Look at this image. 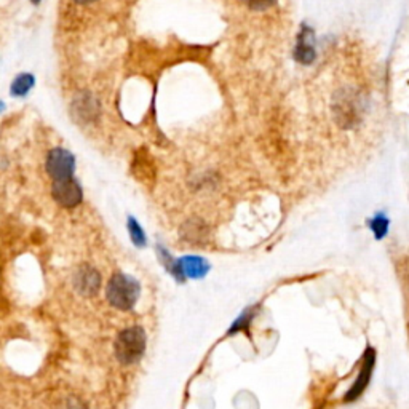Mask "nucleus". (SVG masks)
I'll list each match as a JSON object with an SVG mask.
<instances>
[{"mask_svg": "<svg viewBox=\"0 0 409 409\" xmlns=\"http://www.w3.org/2000/svg\"><path fill=\"white\" fill-rule=\"evenodd\" d=\"M141 288L133 277L117 274L107 285V300L118 310H130L138 303Z\"/></svg>", "mask_w": 409, "mask_h": 409, "instance_id": "f257e3e1", "label": "nucleus"}, {"mask_svg": "<svg viewBox=\"0 0 409 409\" xmlns=\"http://www.w3.org/2000/svg\"><path fill=\"white\" fill-rule=\"evenodd\" d=\"M146 350V333L141 326L123 329L116 339V355L122 365H133Z\"/></svg>", "mask_w": 409, "mask_h": 409, "instance_id": "f03ea898", "label": "nucleus"}, {"mask_svg": "<svg viewBox=\"0 0 409 409\" xmlns=\"http://www.w3.org/2000/svg\"><path fill=\"white\" fill-rule=\"evenodd\" d=\"M74 169H76V158L69 151L56 147L48 153L47 158V172L50 178L55 181H66L74 178Z\"/></svg>", "mask_w": 409, "mask_h": 409, "instance_id": "7ed1b4c3", "label": "nucleus"}, {"mask_svg": "<svg viewBox=\"0 0 409 409\" xmlns=\"http://www.w3.org/2000/svg\"><path fill=\"white\" fill-rule=\"evenodd\" d=\"M51 194H53L55 200L64 208H74L82 202V189L74 178L55 181L53 187H51Z\"/></svg>", "mask_w": 409, "mask_h": 409, "instance_id": "20e7f679", "label": "nucleus"}, {"mask_svg": "<svg viewBox=\"0 0 409 409\" xmlns=\"http://www.w3.org/2000/svg\"><path fill=\"white\" fill-rule=\"evenodd\" d=\"M374 363H376V352H374L373 349H368L365 352V356H363V365H361L360 373H358L355 384L352 385V389L347 391V395H345V401L356 400L358 396L363 394V390L368 387L369 380H371Z\"/></svg>", "mask_w": 409, "mask_h": 409, "instance_id": "39448f33", "label": "nucleus"}, {"mask_svg": "<svg viewBox=\"0 0 409 409\" xmlns=\"http://www.w3.org/2000/svg\"><path fill=\"white\" fill-rule=\"evenodd\" d=\"M317 58L315 51V34L310 27L304 26L298 34L296 48H294V60L300 64H312Z\"/></svg>", "mask_w": 409, "mask_h": 409, "instance_id": "423d86ee", "label": "nucleus"}, {"mask_svg": "<svg viewBox=\"0 0 409 409\" xmlns=\"http://www.w3.org/2000/svg\"><path fill=\"white\" fill-rule=\"evenodd\" d=\"M76 286L83 296H93L101 286V277L92 265H82L76 274Z\"/></svg>", "mask_w": 409, "mask_h": 409, "instance_id": "0eeeda50", "label": "nucleus"}, {"mask_svg": "<svg viewBox=\"0 0 409 409\" xmlns=\"http://www.w3.org/2000/svg\"><path fill=\"white\" fill-rule=\"evenodd\" d=\"M183 238L190 243H204L209 235L208 227L200 219H190L181 229Z\"/></svg>", "mask_w": 409, "mask_h": 409, "instance_id": "6e6552de", "label": "nucleus"}, {"mask_svg": "<svg viewBox=\"0 0 409 409\" xmlns=\"http://www.w3.org/2000/svg\"><path fill=\"white\" fill-rule=\"evenodd\" d=\"M178 264L181 274L192 278H200L207 274L208 270L204 261L202 258H197V256H187V258L178 261Z\"/></svg>", "mask_w": 409, "mask_h": 409, "instance_id": "1a4fd4ad", "label": "nucleus"}, {"mask_svg": "<svg viewBox=\"0 0 409 409\" xmlns=\"http://www.w3.org/2000/svg\"><path fill=\"white\" fill-rule=\"evenodd\" d=\"M34 83H36V81H34V76H31V74H20L13 81V83H11V95L25 96L29 93Z\"/></svg>", "mask_w": 409, "mask_h": 409, "instance_id": "9d476101", "label": "nucleus"}, {"mask_svg": "<svg viewBox=\"0 0 409 409\" xmlns=\"http://www.w3.org/2000/svg\"><path fill=\"white\" fill-rule=\"evenodd\" d=\"M389 224L390 223H389L387 216H385L384 213L376 214L371 221H369V227H371L373 234H374V237L377 238V240H382V238L387 235Z\"/></svg>", "mask_w": 409, "mask_h": 409, "instance_id": "9b49d317", "label": "nucleus"}, {"mask_svg": "<svg viewBox=\"0 0 409 409\" xmlns=\"http://www.w3.org/2000/svg\"><path fill=\"white\" fill-rule=\"evenodd\" d=\"M128 230H130V235H132V240L134 242L136 247H144L146 245L144 232L133 218L128 219Z\"/></svg>", "mask_w": 409, "mask_h": 409, "instance_id": "f8f14e48", "label": "nucleus"}, {"mask_svg": "<svg viewBox=\"0 0 409 409\" xmlns=\"http://www.w3.org/2000/svg\"><path fill=\"white\" fill-rule=\"evenodd\" d=\"M242 2L245 4L248 8H251L254 11H264L274 7L277 0H242Z\"/></svg>", "mask_w": 409, "mask_h": 409, "instance_id": "ddd939ff", "label": "nucleus"}, {"mask_svg": "<svg viewBox=\"0 0 409 409\" xmlns=\"http://www.w3.org/2000/svg\"><path fill=\"white\" fill-rule=\"evenodd\" d=\"M74 2L78 4V5H88V4H93L95 0H74Z\"/></svg>", "mask_w": 409, "mask_h": 409, "instance_id": "4468645a", "label": "nucleus"}, {"mask_svg": "<svg viewBox=\"0 0 409 409\" xmlns=\"http://www.w3.org/2000/svg\"><path fill=\"white\" fill-rule=\"evenodd\" d=\"M39 2H41V0H32V4H39Z\"/></svg>", "mask_w": 409, "mask_h": 409, "instance_id": "2eb2a0df", "label": "nucleus"}]
</instances>
